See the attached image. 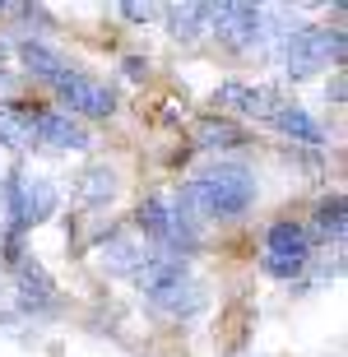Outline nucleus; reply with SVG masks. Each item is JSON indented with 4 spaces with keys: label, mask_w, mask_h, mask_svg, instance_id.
Here are the masks:
<instances>
[{
    "label": "nucleus",
    "mask_w": 348,
    "mask_h": 357,
    "mask_svg": "<svg viewBox=\"0 0 348 357\" xmlns=\"http://www.w3.org/2000/svg\"><path fill=\"white\" fill-rule=\"evenodd\" d=\"M181 204H186L200 223H223V218H241L255 199V172L241 162H209L181 185Z\"/></svg>",
    "instance_id": "nucleus-1"
},
{
    "label": "nucleus",
    "mask_w": 348,
    "mask_h": 357,
    "mask_svg": "<svg viewBox=\"0 0 348 357\" xmlns=\"http://www.w3.org/2000/svg\"><path fill=\"white\" fill-rule=\"evenodd\" d=\"M279 61L288 66V79H307L325 66L344 61V28H293L279 47Z\"/></svg>",
    "instance_id": "nucleus-2"
},
{
    "label": "nucleus",
    "mask_w": 348,
    "mask_h": 357,
    "mask_svg": "<svg viewBox=\"0 0 348 357\" xmlns=\"http://www.w3.org/2000/svg\"><path fill=\"white\" fill-rule=\"evenodd\" d=\"M311 265V232L293 218H279V223H269L265 232V251H260V269L269 278H297L302 269Z\"/></svg>",
    "instance_id": "nucleus-3"
},
{
    "label": "nucleus",
    "mask_w": 348,
    "mask_h": 357,
    "mask_svg": "<svg viewBox=\"0 0 348 357\" xmlns=\"http://www.w3.org/2000/svg\"><path fill=\"white\" fill-rule=\"evenodd\" d=\"M52 89H56V98H61V107H66V116L75 112V116L103 121V116H112V112H116V93H112L103 79L84 75V70H66Z\"/></svg>",
    "instance_id": "nucleus-4"
},
{
    "label": "nucleus",
    "mask_w": 348,
    "mask_h": 357,
    "mask_svg": "<svg viewBox=\"0 0 348 357\" xmlns=\"http://www.w3.org/2000/svg\"><path fill=\"white\" fill-rule=\"evenodd\" d=\"M209 28L214 38L232 52H246L265 38V10L260 5H241V0H228V5H209Z\"/></svg>",
    "instance_id": "nucleus-5"
},
{
    "label": "nucleus",
    "mask_w": 348,
    "mask_h": 357,
    "mask_svg": "<svg viewBox=\"0 0 348 357\" xmlns=\"http://www.w3.org/2000/svg\"><path fill=\"white\" fill-rule=\"evenodd\" d=\"M33 144L52 149V153H84L89 149V130L66 112L52 107H33Z\"/></svg>",
    "instance_id": "nucleus-6"
},
{
    "label": "nucleus",
    "mask_w": 348,
    "mask_h": 357,
    "mask_svg": "<svg viewBox=\"0 0 348 357\" xmlns=\"http://www.w3.org/2000/svg\"><path fill=\"white\" fill-rule=\"evenodd\" d=\"M14 288H19V311L24 316H42V311H52L61 302L47 269L38 260H28V255H14Z\"/></svg>",
    "instance_id": "nucleus-7"
},
{
    "label": "nucleus",
    "mask_w": 348,
    "mask_h": 357,
    "mask_svg": "<svg viewBox=\"0 0 348 357\" xmlns=\"http://www.w3.org/2000/svg\"><path fill=\"white\" fill-rule=\"evenodd\" d=\"M149 255H153V246H149L135 227H116V232L103 237V269H107V274H126L130 278Z\"/></svg>",
    "instance_id": "nucleus-8"
},
{
    "label": "nucleus",
    "mask_w": 348,
    "mask_h": 357,
    "mask_svg": "<svg viewBox=\"0 0 348 357\" xmlns=\"http://www.w3.org/2000/svg\"><path fill=\"white\" fill-rule=\"evenodd\" d=\"M223 107H237V112H246V116H255V121H274L283 112V98L279 89H269V84H260V89H251V84H223V89L214 93Z\"/></svg>",
    "instance_id": "nucleus-9"
},
{
    "label": "nucleus",
    "mask_w": 348,
    "mask_h": 357,
    "mask_svg": "<svg viewBox=\"0 0 348 357\" xmlns=\"http://www.w3.org/2000/svg\"><path fill=\"white\" fill-rule=\"evenodd\" d=\"M135 232L153 246V251H172V199L167 195H149L135 209Z\"/></svg>",
    "instance_id": "nucleus-10"
},
{
    "label": "nucleus",
    "mask_w": 348,
    "mask_h": 357,
    "mask_svg": "<svg viewBox=\"0 0 348 357\" xmlns=\"http://www.w3.org/2000/svg\"><path fill=\"white\" fill-rule=\"evenodd\" d=\"M130 278H135V288L149 297V292L167 288V283H181V278H190V274H186V255H176V251H153Z\"/></svg>",
    "instance_id": "nucleus-11"
},
{
    "label": "nucleus",
    "mask_w": 348,
    "mask_h": 357,
    "mask_svg": "<svg viewBox=\"0 0 348 357\" xmlns=\"http://www.w3.org/2000/svg\"><path fill=\"white\" fill-rule=\"evenodd\" d=\"M149 302H153V311H162V316H195V311H204V288L195 283V278H181V283H167V288L149 292Z\"/></svg>",
    "instance_id": "nucleus-12"
},
{
    "label": "nucleus",
    "mask_w": 348,
    "mask_h": 357,
    "mask_svg": "<svg viewBox=\"0 0 348 357\" xmlns=\"http://www.w3.org/2000/svg\"><path fill=\"white\" fill-rule=\"evenodd\" d=\"M0 144L10 153H28L33 149V107L0 102Z\"/></svg>",
    "instance_id": "nucleus-13"
},
{
    "label": "nucleus",
    "mask_w": 348,
    "mask_h": 357,
    "mask_svg": "<svg viewBox=\"0 0 348 357\" xmlns=\"http://www.w3.org/2000/svg\"><path fill=\"white\" fill-rule=\"evenodd\" d=\"M121 190V176L112 172V167H103V162H93V167H84L80 172V185H75V195H80V204H89V209H98V204H112Z\"/></svg>",
    "instance_id": "nucleus-14"
},
{
    "label": "nucleus",
    "mask_w": 348,
    "mask_h": 357,
    "mask_svg": "<svg viewBox=\"0 0 348 357\" xmlns=\"http://www.w3.org/2000/svg\"><path fill=\"white\" fill-rule=\"evenodd\" d=\"M19 61H24V70L28 75H38V79H47V84H56L61 79V75H66L70 70V61L61 52H52V47H47V42H19Z\"/></svg>",
    "instance_id": "nucleus-15"
},
{
    "label": "nucleus",
    "mask_w": 348,
    "mask_h": 357,
    "mask_svg": "<svg viewBox=\"0 0 348 357\" xmlns=\"http://www.w3.org/2000/svg\"><path fill=\"white\" fill-rule=\"evenodd\" d=\"M274 126H279L293 144H325V130H321V121L311 116L307 107H297V102H283V112L274 116Z\"/></svg>",
    "instance_id": "nucleus-16"
},
{
    "label": "nucleus",
    "mask_w": 348,
    "mask_h": 357,
    "mask_svg": "<svg viewBox=\"0 0 348 357\" xmlns=\"http://www.w3.org/2000/svg\"><path fill=\"white\" fill-rule=\"evenodd\" d=\"M209 24V5H167V28H172V38L181 42H195Z\"/></svg>",
    "instance_id": "nucleus-17"
},
{
    "label": "nucleus",
    "mask_w": 348,
    "mask_h": 357,
    "mask_svg": "<svg viewBox=\"0 0 348 357\" xmlns=\"http://www.w3.org/2000/svg\"><path fill=\"white\" fill-rule=\"evenodd\" d=\"M241 139H246V135L237 130V126H232V121H200V126H195V144L200 149H237Z\"/></svg>",
    "instance_id": "nucleus-18"
},
{
    "label": "nucleus",
    "mask_w": 348,
    "mask_h": 357,
    "mask_svg": "<svg viewBox=\"0 0 348 357\" xmlns=\"http://www.w3.org/2000/svg\"><path fill=\"white\" fill-rule=\"evenodd\" d=\"M316 232H321L325 241L344 246V195H330V199L316 204Z\"/></svg>",
    "instance_id": "nucleus-19"
},
{
    "label": "nucleus",
    "mask_w": 348,
    "mask_h": 357,
    "mask_svg": "<svg viewBox=\"0 0 348 357\" xmlns=\"http://www.w3.org/2000/svg\"><path fill=\"white\" fill-rule=\"evenodd\" d=\"M126 75H130V79H144L149 61H144V56H126Z\"/></svg>",
    "instance_id": "nucleus-20"
},
{
    "label": "nucleus",
    "mask_w": 348,
    "mask_h": 357,
    "mask_svg": "<svg viewBox=\"0 0 348 357\" xmlns=\"http://www.w3.org/2000/svg\"><path fill=\"white\" fill-rule=\"evenodd\" d=\"M116 14H126V19H149L153 5H116Z\"/></svg>",
    "instance_id": "nucleus-21"
},
{
    "label": "nucleus",
    "mask_w": 348,
    "mask_h": 357,
    "mask_svg": "<svg viewBox=\"0 0 348 357\" xmlns=\"http://www.w3.org/2000/svg\"><path fill=\"white\" fill-rule=\"evenodd\" d=\"M10 93H14V79H10V75H5V70H0V102H5Z\"/></svg>",
    "instance_id": "nucleus-22"
}]
</instances>
